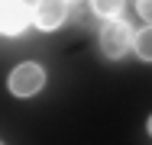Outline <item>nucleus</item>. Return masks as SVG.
<instances>
[{
  "instance_id": "obj_1",
  "label": "nucleus",
  "mask_w": 152,
  "mask_h": 145,
  "mask_svg": "<svg viewBox=\"0 0 152 145\" xmlns=\"http://www.w3.org/2000/svg\"><path fill=\"white\" fill-rule=\"evenodd\" d=\"M129 42H133L129 23H123L120 16H113V20H107L100 26V52H104V58H110V61L123 58L129 52Z\"/></svg>"
},
{
  "instance_id": "obj_2",
  "label": "nucleus",
  "mask_w": 152,
  "mask_h": 145,
  "mask_svg": "<svg viewBox=\"0 0 152 145\" xmlns=\"http://www.w3.org/2000/svg\"><path fill=\"white\" fill-rule=\"evenodd\" d=\"M7 84H10L13 97H32V94H39L45 87V71L36 61H23V65H16L10 71V81Z\"/></svg>"
},
{
  "instance_id": "obj_3",
  "label": "nucleus",
  "mask_w": 152,
  "mask_h": 145,
  "mask_svg": "<svg viewBox=\"0 0 152 145\" xmlns=\"http://www.w3.org/2000/svg\"><path fill=\"white\" fill-rule=\"evenodd\" d=\"M32 23V7L26 0H0V32L3 36H23Z\"/></svg>"
},
{
  "instance_id": "obj_4",
  "label": "nucleus",
  "mask_w": 152,
  "mask_h": 145,
  "mask_svg": "<svg viewBox=\"0 0 152 145\" xmlns=\"http://www.w3.org/2000/svg\"><path fill=\"white\" fill-rule=\"evenodd\" d=\"M68 20V0H36L32 3V23L42 32H52Z\"/></svg>"
},
{
  "instance_id": "obj_5",
  "label": "nucleus",
  "mask_w": 152,
  "mask_h": 145,
  "mask_svg": "<svg viewBox=\"0 0 152 145\" xmlns=\"http://www.w3.org/2000/svg\"><path fill=\"white\" fill-rule=\"evenodd\" d=\"M133 49L142 61H152V26H142L139 32H133Z\"/></svg>"
},
{
  "instance_id": "obj_6",
  "label": "nucleus",
  "mask_w": 152,
  "mask_h": 145,
  "mask_svg": "<svg viewBox=\"0 0 152 145\" xmlns=\"http://www.w3.org/2000/svg\"><path fill=\"white\" fill-rule=\"evenodd\" d=\"M123 7H126V0H91V10L97 13V16H104V20L120 16Z\"/></svg>"
},
{
  "instance_id": "obj_7",
  "label": "nucleus",
  "mask_w": 152,
  "mask_h": 145,
  "mask_svg": "<svg viewBox=\"0 0 152 145\" xmlns=\"http://www.w3.org/2000/svg\"><path fill=\"white\" fill-rule=\"evenodd\" d=\"M136 13L152 26V0H136Z\"/></svg>"
},
{
  "instance_id": "obj_8",
  "label": "nucleus",
  "mask_w": 152,
  "mask_h": 145,
  "mask_svg": "<svg viewBox=\"0 0 152 145\" xmlns=\"http://www.w3.org/2000/svg\"><path fill=\"white\" fill-rule=\"evenodd\" d=\"M149 136H152V116H149Z\"/></svg>"
},
{
  "instance_id": "obj_9",
  "label": "nucleus",
  "mask_w": 152,
  "mask_h": 145,
  "mask_svg": "<svg viewBox=\"0 0 152 145\" xmlns=\"http://www.w3.org/2000/svg\"><path fill=\"white\" fill-rule=\"evenodd\" d=\"M71 3H81V0H71Z\"/></svg>"
}]
</instances>
